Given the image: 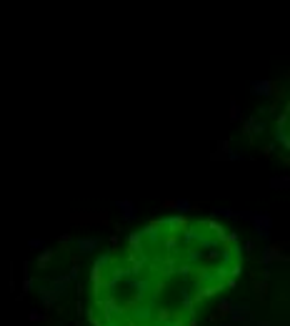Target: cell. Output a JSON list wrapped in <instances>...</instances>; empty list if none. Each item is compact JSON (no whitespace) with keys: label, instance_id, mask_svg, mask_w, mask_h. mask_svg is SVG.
<instances>
[{"label":"cell","instance_id":"1","mask_svg":"<svg viewBox=\"0 0 290 326\" xmlns=\"http://www.w3.org/2000/svg\"><path fill=\"white\" fill-rule=\"evenodd\" d=\"M250 226H253L255 236H258L263 243L270 241V231H273V218H270V214H265V211H255Z\"/></svg>","mask_w":290,"mask_h":326},{"label":"cell","instance_id":"2","mask_svg":"<svg viewBox=\"0 0 290 326\" xmlns=\"http://www.w3.org/2000/svg\"><path fill=\"white\" fill-rule=\"evenodd\" d=\"M113 206L120 211V221L123 223H135L138 221V206L133 201H128V198H118V201H113Z\"/></svg>","mask_w":290,"mask_h":326},{"label":"cell","instance_id":"3","mask_svg":"<svg viewBox=\"0 0 290 326\" xmlns=\"http://www.w3.org/2000/svg\"><path fill=\"white\" fill-rule=\"evenodd\" d=\"M155 223H158L160 228H168L170 236H180V231L188 226V218L175 214V216H160V218H155Z\"/></svg>","mask_w":290,"mask_h":326},{"label":"cell","instance_id":"4","mask_svg":"<svg viewBox=\"0 0 290 326\" xmlns=\"http://www.w3.org/2000/svg\"><path fill=\"white\" fill-rule=\"evenodd\" d=\"M250 93L253 96H258V98H273L275 96V83L273 80H268V78H255V80H250Z\"/></svg>","mask_w":290,"mask_h":326},{"label":"cell","instance_id":"5","mask_svg":"<svg viewBox=\"0 0 290 326\" xmlns=\"http://www.w3.org/2000/svg\"><path fill=\"white\" fill-rule=\"evenodd\" d=\"M75 243V249L80 251V256H85V254H95L100 249V238L98 236H80L73 241Z\"/></svg>","mask_w":290,"mask_h":326},{"label":"cell","instance_id":"6","mask_svg":"<svg viewBox=\"0 0 290 326\" xmlns=\"http://www.w3.org/2000/svg\"><path fill=\"white\" fill-rule=\"evenodd\" d=\"M275 261H288V254H280V249H275V246H270V243H265L263 251H260V264L268 269V266L275 264Z\"/></svg>","mask_w":290,"mask_h":326},{"label":"cell","instance_id":"7","mask_svg":"<svg viewBox=\"0 0 290 326\" xmlns=\"http://www.w3.org/2000/svg\"><path fill=\"white\" fill-rule=\"evenodd\" d=\"M248 314H250V304H238V301H233V306H230V311H228V324H240Z\"/></svg>","mask_w":290,"mask_h":326},{"label":"cell","instance_id":"8","mask_svg":"<svg viewBox=\"0 0 290 326\" xmlns=\"http://www.w3.org/2000/svg\"><path fill=\"white\" fill-rule=\"evenodd\" d=\"M35 291H38V296H40V299H43V306H45V309L55 306L58 296L50 291V286H48V283H43V281H35Z\"/></svg>","mask_w":290,"mask_h":326},{"label":"cell","instance_id":"9","mask_svg":"<svg viewBox=\"0 0 290 326\" xmlns=\"http://www.w3.org/2000/svg\"><path fill=\"white\" fill-rule=\"evenodd\" d=\"M100 309L105 311V316H108V321H113L115 316H120L123 314V309H120V304L113 299V296H108V299H103L100 301Z\"/></svg>","mask_w":290,"mask_h":326},{"label":"cell","instance_id":"10","mask_svg":"<svg viewBox=\"0 0 290 326\" xmlns=\"http://www.w3.org/2000/svg\"><path fill=\"white\" fill-rule=\"evenodd\" d=\"M140 231H143V238H148V241H150V246H158V243H160V226H158L155 221L145 223Z\"/></svg>","mask_w":290,"mask_h":326},{"label":"cell","instance_id":"11","mask_svg":"<svg viewBox=\"0 0 290 326\" xmlns=\"http://www.w3.org/2000/svg\"><path fill=\"white\" fill-rule=\"evenodd\" d=\"M128 286L135 291V299H143L150 289V281L148 278H128Z\"/></svg>","mask_w":290,"mask_h":326},{"label":"cell","instance_id":"12","mask_svg":"<svg viewBox=\"0 0 290 326\" xmlns=\"http://www.w3.org/2000/svg\"><path fill=\"white\" fill-rule=\"evenodd\" d=\"M165 209H175L178 216H188V211L193 209V203L188 198H175V201H168L165 203Z\"/></svg>","mask_w":290,"mask_h":326},{"label":"cell","instance_id":"13","mask_svg":"<svg viewBox=\"0 0 290 326\" xmlns=\"http://www.w3.org/2000/svg\"><path fill=\"white\" fill-rule=\"evenodd\" d=\"M68 283H70V281H68V276H58V278H53V281L48 283V286H50V291L60 299V296H65V294H68Z\"/></svg>","mask_w":290,"mask_h":326},{"label":"cell","instance_id":"14","mask_svg":"<svg viewBox=\"0 0 290 326\" xmlns=\"http://www.w3.org/2000/svg\"><path fill=\"white\" fill-rule=\"evenodd\" d=\"M143 231H130L128 233V246H130V254H140L143 251Z\"/></svg>","mask_w":290,"mask_h":326},{"label":"cell","instance_id":"15","mask_svg":"<svg viewBox=\"0 0 290 326\" xmlns=\"http://www.w3.org/2000/svg\"><path fill=\"white\" fill-rule=\"evenodd\" d=\"M53 256H55V251H53V249H43V251L38 254V261H35V264H38V269H40V271H48V269H50Z\"/></svg>","mask_w":290,"mask_h":326},{"label":"cell","instance_id":"16","mask_svg":"<svg viewBox=\"0 0 290 326\" xmlns=\"http://www.w3.org/2000/svg\"><path fill=\"white\" fill-rule=\"evenodd\" d=\"M158 266H160V273H163V276H170V273H175V269H178V259H175V256L160 259Z\"/></svg>","mask_w":290,"mask_h":326},{"label":"cell","instance_id":"17","mask_svg":"<svg viewBox=\"0 0 290 326\" xmlns=\"http://www.w3.org/2000/svg\"><path fill=\"white\" fill-rule=\"evenodd\" d=\"M180 301H183V311L193 316V314H195V304H193V294H190V289H188V286H183V289H180Z\"/></svg>","mask_w":290,"mask_h":326},{"label":"cell","instance_id":"18","mask_svg":"<svg viewBox=\"0 0 290 326\" xmlns=\"http://www.w3.org/2000/svg\"><path fill=\"white\" fill-rule=\"evenodd\" d=\"M33 286H35V278L30 276V271H28V261H25V264H23V291H20V299H23Z\"/></svg>","mask_w":290,"mask_h":326},{"label":"cell","instance_id":"19","mask_svg":"<svg viewBox=\"0 0 290 326\" xmlns=\"http://www.w3.org/2000/svg\"><path fill=\"white\" fill-rule=\"evenodd\" d=\"M265 128H268V123H265V120H260L258 115H253V123H250V138H255V136H263V133H265Z\"/></svg>","mask_w":290,"mask_h":326},{"label":"cell","instance_id":"20","mask_svg":"<svg viewBox=\"0 0 290 326\" xmlns=\"http://www.w3.org/2000/svg\"><path fill=\"white\" fill-rule=\"evenodd\" d=\"M153 314H150V306H143V304H138L135 309H133V319L135 321H140V326H143V321H148Z\"/></svg>","mask_w":290,"mask_h":326},{"label":"cell","instance_id":"21","mask_svg":"<svg viewBox=\"0 0 290 326\" xmlns=\"http://www.w3.org/2000/svg\"><path fill=\"white\" fill-rule=\"evenodd\" d=\"M270 188H275V191H288V188H290V178H288V176H273V178H270Z\"/></svg>","mask_w":290,"mask_h":326},{"label":"cell","instance_id":"22","mask_svg":"<svg viewBox=\"0 0 290 326\" xmlns=\"http://www.w3.org/2000/svg\"><path fill=\"white\" fill-rule=\"evenodd\" d=\"M93 264H98L103 271H108V269H110V264H113V251H103V254L93 261Z\"/></svg>","mask_w":290,"mask_h":326},{"label":"cell","instance_id":"23","mask_svg":"<svg viewBox=\"0 0 290 326\" xmlns=\"http://www.w3.org/2000/svg\"><path fill=\"white\" fill-rule=\"evenodd\" d=\"M243 118V110H240V103L235 98H230V123H238Z\"/></svg>","mask_w":290,"mask_h":326},{"label":"cell","instance_id":"24","mask_svg":"<svg viewBox=\"0 0 290 326\" xmlns=\"http://www.w3.org/2000/svg\"><path fill=\"white\" fill-rule=\"evenodd\" d=\"M188 254H185V264H198V261H203V251L200 249H185Z\"/></svg>","mask_w":290,"mask_h":326},{"label":"cell","instance_id":"25","mask_svg":"<svg viewBox=\"0 0 290 326\" xmlns=\"http://www.w3.org/2000/svg\"><path fill=\"white\" fill-rule=\"evenodd\" d=\"M243 271H245V264H243V261H233V264L228 266V276L235 278V281H238V276H240Z\"/></svg>","mask_w":290,"mask_h":326},{"label":"cell","instance_id":"26","mask_svg":"<svg viewBox=\"0 0 290 326\" xmlns=\"http://www.w3.org/2000/svg\"><path fill=\"white\" fill-rule=\"evenodd\" d=\"M223 158H228V161H245V158H253V156H248V153H243V151H238V148H230Z\"/></svg>","mask_w":290,"mask_h":326},{"label":"cell","instance_id":"27","mask_svg":"<svg viewBox=\"0 0 290 326\" xmlns=\"http://www.w3.org/2000/svg\"><path fill=\"white\" fill-rule=\"evenodd\" d=\"M288 118H290V108L285 106V110L278 115V120H275V126H278V131H285V126H288Z\"/></svg>","mask_w":290,"mask_h":326},{"label":"cell","instance_id":"28","mask_svg":"<svg viewBox=\"0 0 290 326\" xmlns=\"http://www.w3.org/2000/svg\"><path fill=\"white\" fill-rule=\"evenodd\" d=\"M275 143H280L285 151L290 148V136H288V131H275Z\"/></svg>","mask_w":290,"mask_h":326},{"label":"cell","instance_id":"29","mask_svg":"<svg viewBox=\"0 0 290 326\" xmlns=\"http://www.w3.org/2000/svg\"><path fill=\"white\" fill-rule=\"evenodd\" d=\"M155 321H158L160 326H168V324H170V311H168V309H160L158 316H155Z\"/></svg>","mask_w":290,"mask_h":326},{"label":"cell","instance_id":"30","mask_svg":"<svg viewBox=\"0 0 290 326\" xmlns=\"http://www.w3.org/2000/svg\"><path fill=\"white\" fill-rule=\"evenodd\" d=\"M28 319H30L33 324H38V321H40V324H43V321H45V314H43V311H38V309H30V314H28Z\"/></svg>","mask_w":290,"mask_h":326},{"label":"cell","instance_id":"31","mask_svg":"<svg viewBox=\"0 0 290 326\" xmlns=\"http://www.w3.org/2000/svg\"><path fill=\"white\" fill-rule=\"evenodd\" d=\"M190 271H193V266H190V264H178V269H175V273H180L185 281L190 278Z\"/></svg>","mask_w":290,"mask_h":326},{"label":"cell","instance_id":"32","mask_svg":"<svg viewBox=\"0 0 290 326\" xmlns=\"http://www.w3.org/2000/svg\"><path fill=\"white\" fill-rule=\"evenodd\" d=\"M28 246H30V249H40V251H43V249H48V243H45L43 238H30V241H28Z\"/></svg>","mask_w":290,"mask_h":326},{"label":"cell","instance_id":"33","mask_svg":"<svg viewBox=\"0 0 290 326\" xmlns=\"http://www.w3.org/2000/svg\"><path fill=\"white\" fill-rule=\"evenodd\" d=\"M65 276H68V281H78V278H80V266H78V264H73V266H70V271H68Z\"/></svg>","mask_w":290,"mask_h":326},{"label":"cell","instance_id":"34","mask_svg":"<svg viewBox=\"0 0 290 326\" xmlns=\"http://www.w3.org/2000/svg\"><path fill=\"white\" fill-rule=\"evenodd\" d=\"M230 306H233V301H230V299H220L218 311H220V314H228V311H230Z\"/></svg>","mask_w":290,"mask_h":326},{"label":"cell","instance_id":"35","mask_svg":"<svg viewBox=\"0 0 290 326\" xmlns=\"http://www.w3.org/2000/svg\"><path fill=\"white\" fill-rule=\"evenodd\" d=\"M255 291H258V296L263 299V296L268 294V283H265V281H258V283H255Z\"/></svg>","mask_w":290,"mask_h":326},{"label":"cell","instance_id":"36","mask_svg":"<svg viewBox=\"0 0 290 326\" xmlns=\"http://www.w3.org/2000/svg\"><path fill=\"white\" fill-rule=\"evenodd\" d=\"M240 249H243V254H253L255 251V241H245Z\"/></svg>","mask_w":290,"mask_h":326},{"label":"cell","instance_id":"37","mask_svg":"<svg viewBox=\"0 0 290 326\" xmlns=\"http://www.w3.org/2000/svg\"><path fill=\"white\" fill-rule=\"evenodd\" d=\"M228 151H230V141L225 138V141H220V143H218V153H220V156H225Z\"/></svg>","mask_w":290,"mask_h":326},{"label":"cell","instance_id":"38","mask_svg":"<svg viewBox=\"0 0 290 326\" xmlns=\"http://www.w3.org/2000/svg\"><path fill=\"white\" fill-rule=\"evenodd\" d=\"M240 326H255V319H253V314H248V316L240 321Z\"/></svg>","mask_w":290,"mask_h":326},{"label":"cell","instance_id":"39","mask_svg":"<svg viewBox=\"0 0 290 326\" xmlns=\"http://www.w3.org/2000/svg\"><path fill=\"white\" fill-rule=\"evenodd\" d=\"M70 243H73V236H70V233H63V236H60V246H70Z\"/></svg>","mask_w":290,"mask_h":326},{"label":"cell","instance_id":"40","mask_svg":"<svg viewBox=\"0 0 290 326\" xmlns=\"http://www.w3.org/2000/svg\"><path fill=\"white\" fill-rule=\"evenodd\" d=\"M118 243H120V236H118V233H113V236H110V246H113V251L118 249Z\"/></svg>","mask_w":290,"mask_h":326},{"label":"cell","instance_id":"41","mask_svg":"<svg viewBox=\"0 0 290 326\" xmlns=\"http://www.w3.org/2000/svg\"><path fill=\"white\" fill-rule=\"evenodd\" d=\"M260 281H265V283L270 281V269H263V273H260Z\"/></svg>","mask_w":290,"mask_h":326},{"label":"cell","instance_id":"42","mask_svg":"<svg viewBox=\"0 0 290 326\" xmlns=\"http://www.w3.org/2000/svg\"><path fill=\"white\" fill-rule=\"evenodd\" d=\"M168 326H185V321L178 316V319H170V324H168Z\"/></svg>","mask_w":290,"mask_h":326},{"label":"cell","instance_id":"43","mask_svg":"<svg viewBox=\"0 0 290 326\" xmlns=\"http://www.w3.org/2000/svg\"><path fill=\"white\" fill-rule=\"evenodd\" d=\"M273 151H275V143H268V146H265V148H263V153H265V156H270V153H273Z\"/></svg>","mask_w":290,"mask_h":326},{"label":"cell","instance_id":"44","mask_svg":"<svg viewBox=\"0 0 290 326\" xmlns=\"http://www.w3.org/2000/svg\"><path fill=\"white\" fill-rule=\"evenodd\" d=\"M255 326H270V321H265V319H263V321H255Z\"/></svg>","mask_w":290,"mask_h":326},{"label":"cell","instance_id":"45","mask_svg":"<svg viewBox=\"0 0 290 326\" xmlns=\"http://www.w3.org/2000/svg\"><path fill=\"white\" fill-rule=\"evenodd\" d=\"M188 326H198V319H190V321H188Z\"/></svg>","mask_w":290,"mask_h":326},{"label":"cell","instance_id":"46","mask_svg":"<svg viewBox=\"0 0 290 326\" xmlns=\"http://www.w3.org/2000/svg\"><path fill=\"white\" fill-rule=\"evenodd\" d=\"M53 326H63V324H53Z\"/></svg>","mask_w":290,"mask_h":326}]
</instances>
